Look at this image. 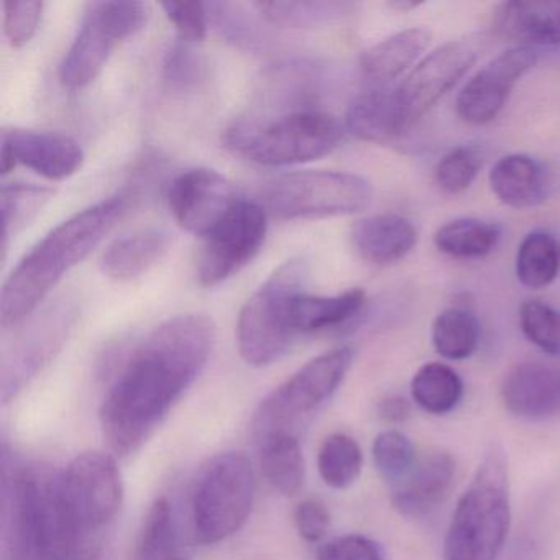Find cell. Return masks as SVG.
<instances>
[{"label":"cell","mask_w":560,"mask_h":560,"mask_svg":"<svg viewBox=\"0 0 560 560\" xmlns=\"http://www.w3.org/2000/svg\"><path fill=\"white\" fill-rule=\"evenodd\" d=\"M215 326L206 314L160 324L130 353L100 408L101 429L114 454H136L168 418L208 365Z\"/></svg>","instance_id":"6da1fadb"},{"label":"cell","mask_w":560,"mask_h":560,"mask_svg":"<svg viewBox=\"0 0 560 560\" xmlns=\"http://www.w3.org/2000/svg\"><path fill=\"white\" fill-rule=\"evenodd\" d=\"M127 195L103 199L71 215L38 242L9 275L0 296V326L9 330L37 311L65 273L84 260L129 209Z\"/></svg>","instance_id":"7a4b0ae2"},{"label":"cell","mask_w":560,"mask_h":560,"mask_svg":"<svg viewBox=\"0 0 560 560\" xmlns=\"http://www.w3.org/2000/svg\"><path fill=\"white\" fill-rule=\"evenodd\" d=\"M511 529L510 465L500 444L485 452L445 533L444 560H497Z\"/></svg>","instance_id":"3957f363"},{"label":"cell","mask_w":560,"mask_h":560,"mask_svg":"<svg viewBox=\"0 0 560 560\" xmlns=\"http://www.w3.org/2000/svg\"><path fill=\"white\" fill-rule=\"evenodd\" d=\"M12 533L27 560H90L94 540L71 516L60 490V474L21 470L12 480Z\"/></svg>","instance_id":"277c9868"},{"label":"cell","mask_w":560,"mask_h":560,"mask_svg":"<svg viewBox=\"0 0 560 560\" xmlns=\"http://www.w3.org/2000/svg\"><path fill=\"white\" fill-rule=\"evenodd\" d=\"M342 124L319 109L248 117L225 132L231 152L264 166H290L329 155L342 142Z\"/></svg>","instance_id":"5b68a950"},{"label":"cell","mask_w":560,"mask_h":560,"mask_svg":"<svg viewBox=\"0 0 560 560\" xmlns=\"http://www.w3.org/2000/svg\"><path fill=\"white\" fill-rule=\"evenodd\" d=\"M310 261L294 257L284 261L267 281L252 294L238 314V353L248 365H271L290 352L300 337L291 326L294 298L306 291Z\"/></svg>","instance_id":"8992f818"},{"label":"cell","mask_w":560,"mask_h":560,"mask_svg":"<svg viewBox=\"0 0 560 560\" xmlns=\"http://www.w3.org/2000/svg\"><path fill=\"white\" fill-rule=\"evenodd\" d=\"M372 185L352 173L298 172L261 185L258 205L287 221L357 214L372 205Z\"/></svg>","instance_id":"52a82bcc"},{"label":"cell","mask_w":560,"mask_h":560,"mask_svg":"<svg viewBox=\"0 0 560 560\" xmlns=\"http://www.w3.org/2000/svg\"><path fill=\"white\" fill-rule=\"evenodd\" d=\"M254 498V467L247 455L225 452L212 458L192 493L196 542L211 546L238 533L250 516Z\"/></svg>","instance_id":"ba28073f"},{"label":"cell","mask_w":560,"mask_h":560,"mask_svg":"<svg viewBox=\"0 0 560 560\" xmlns=\"http://www.w3.org/2000/svg\"><path fill=\"white\" fill-rule=\"evenodd\" d=\"M353 360L355 349L342 346L320 353L301 366L261 401L254 419L258 438H267L273 432H293L294 422L313 415L336 395L352 369Z\"/></svg>","instance_id":"9c48e42d"},{"label":"cell","mask_w":560,"mask_h":560,"mask_svg":"<svg viewBox=\"0 0 560 560\" xmlns=\"http://www.w3.org/2000/svg\"><path fill=\"white\" fill-rule=\"evenodd\" d=\"M142 2H91L77 38L60 67L61 84L68 90L90 86L122 42L139 34L147 24Z\"/></svg>","instance_id":"30bf717a"},{"label":"cell","mask_w":560,"mask_h":560,"mask_svg":"<svg viewBox=\"0 0 560 560\" xmlns=\"http://www.w3.org/2000/svg\"><path fill=\"white\" fill-rule=\"evenodd\" d=\"M60 490L80 529L94 540L113 523L124 501V481L113 455L83 452L60 474Z\"/></svg>","instance_id":"8fae6325"},{"label":"cell","mask_w":560,"mask_h":560,"mask_svg":"<svg viewBox=\"0 0 560 560\" xmlns=\"http://www.w3.org/2000/svg\"><path fill=\"white\" fill-rule=\"evenodd\" d=\"M268 214L258 202L238 199L231 211L202 237L198 260L199 283L206 288L224 283L250 264L264 247Z\"/></svg>","instance_id":"7c38bea8"},{"label":"cell","mask_w":560,"mask_h":560,"mask_svg":"<svg viewBox=\"0 0 560 560\" xmlns=\"http://www.w3.org/2000/svg\"><path fill=\"white\" fill-rule=\"evenodd\" d=\"M475 61L477 51L468 42H451L419 61L401 83L395 84L405 133L467 74Z\"/></svg>","instance_id":"4fadbf2b"},{"label":"cell","mask_w":560,"mask_h":560,"mask_svg":"<svg viewBox=\"0 0 560 560\" xmlns=\"http://www.w3.org/2000/svg\"><path fill=\"white\" fill-rule=\"evenodd\" d=\"M534 50L513 47L481 68L458 93L455 109L464 122L485 126L503 110L513 88L536 65Z\"/></svg>","instance_id":"5bb4252c"},{"label":"cell","mask_w":560,"mask_h":560,"mask_svg":"<svg viewBox=\"0 0 560 560\" xmlns=\"http://www.w3.org/2000/svg\"><path fill=\"white\" fill-rule=\"evenodd\" d=\"M166 199L179 228L205 237L241 198L221 173L192 168L173 179Z\"/></svg>","instance_id":"9a60e30c"},{"label":"cell","mask_w":560,"mask_h":560,"mask_svg":"<svg viewBox=\"0 0 560 560\" xmlns=\"http://www.w3.org/2000/svg\"><path fill=\"white\" fill-rule=\"evenodd\" d=\"M0 159L2 176L24 165L50 182H63L80 172L84 152L77 140L63 133L5 129Z\"/></svg>","instance_id":"2e32d148"},{"label":"cell","mask_w":560,"mask_h":560,"mask_svg":"<svg viewBox=\"0 0 560 560\" xmlns=\"http://www.w3.org/2000/svg\"><path fill=\"white\" fill-rule=\"evenodd\" d=\"M501 402L514 418L546 421L560 416V366L526 362L501 383Z\"/></svg>","instance_id":"e0dca14e"},{"label":"cell","mask_w":560,"mask_h":560,"mask_svg":"<svg viewBox=\"0 0 560 560\" xmlns=\"http://www.w3.org/2000/svg\"><path fill=\"white\" fill-rule=\"evenodd\" d=\"M455 468V458L448 452H429L418 457L408 475L389 487L393 508L409 520L429 516L448 497Z\"/></svg>","instance_id":"ac0fdd59"},{"label":"cell","mask_w":560,"mask_h":560,"mask_svg":"<svg viewBox=\"0 0 560 560\" xmlns=\"http://www.w3.org/2000/svg\"><path fill=\"white\" fill-rule=\"evenodd\" d=\"M493 25L516 47H560V2H504L494 12Z\"/></svg>","instance_id":"d6986e66"},{"label":"cell","mask_w":560,"mask_h":560,"mask_svg":"<svg viewBox=\"0 0 560 560\" xmlns=\"http://www.w3.org/2000/svg\"><path fill=\"white\" fill-rule=\"evenodd\" d=\"M352 242L363 260L385 267L411 254L418 244V229L399 214L370 215L355 222Z\"/></svg>","instance_id":"ffe728a7"},{"label":"cell","mask_w":560,"mask_h":560,"mask_svg":"<svg viewBox=\"0 0 560 560\" xmlns=\"http://www.w3.org/2000/svg\"><path fill=\"white\" fill-rule=\"evenodd\" d=\"M431 32L408 28L373 45L360 58V73L366 88L389 86L401 77L431 44Z\"/></svg>","instance_id":"44dd1931"},{"label":"cell","mask_w":560,"mask_h":560,"mask_svg":"<svg viewBox=\"0 0 560 560\" xmlns=\"http://www.w3.org/2000/svg\"><path fill=\"white\" fill-rule=\"evenodd\" d=\"M346 126L357 139L378 145H388L405 136L396 104L395 84L366 88L350 104Z\"/></svg>","instance_id":"7402d4cb"},{"label":"cell","mask_w":560,"mask_h":560,"mask_svg":"<svg viewBox=\"0 0 560 560\" xmlns=\"http://www.w3.org/2000/svg\"><path fill=\"white\" fill-rule=\"evenodd\" d=\"M490 186L503 205L527 209L546 201L549 176L533 156L514 153L494 163L490 172Z\"/></svg>","instance_id":"603a6c76"},{"label":"cell","mask_w":560,"mask_h":560,"mask_svg":"<svg viewBox=\"0 0 560 560\" xmlns=\"http://www.w3.org/2000/svg\"><path fill=\"white\" fill-rule=\"evenodd\" d=\"M170 234L163 229H145L114 241L101 257V270L110 280H136L162 260L168 252Z\"/></svg>","instance_id":"cb8c5ba5"},{"label":"cell","mask_w":560,"mask_h":560,"mask_svg":"<svg viewBox=\"0 0 560 560\" xmlns=\"http://www.w3.org/2000/svg\"><path fill=\"white\" fill-rule=\"evenodd\" d=\"M365 304L366 294L360 288H352L334 296H314L303 291L294 298L291 326L298 337L334 329L355 319Z\"/></svg>","instance_id":"d4e9b609"},{"label":"cell","mask_w":560,"mask_h":560,"mask_svg":"<svg viewBox=\"0 0 560 560\" xmlns=\"http://www.w3.org/2000/svg\"><path fill=\"white\" fill-rule=\"evenodd\" d=\"M319 80V70L310 61L278 65L265 81L264 100L281 114L316 109Z\"/></svg>","instance_id":"484cf974"},{"label":"cell","mask_w":560,"mask_h":560,"mask_svg":"<svg viewBox=\"0 0 560 560\" xmlns=\"http://www.w3.org/2000/svg\"><path fill=\"white\" fill-rule=\"evenodd\" d=\"M261 442V471L280 493L296 494L306 477L303 448L293 432H273Z\"/></svg>","instance_id":"4316f807"},{"label":"cell","mask_w":560,"mask_h":560,"mask_svg":"<svg viewBox=\"0 0 560 560\" xmlns=\"http://www.w3.org/2000/svg\"><path fill=\"white\" fill-rule=\"evenodd\" d=\"M412 401L432 416L454 411L464 398V382L447 363L429 362L412 376Z\"/></svg>","instance_id":"83f0119b"},{"label":"cell","mask_w":560,"mask_h":560,"mask_svg":"<svg viewBox=\"0 0 560 560\" xmlns=\"http://www.w3.org/2000/svg\"><path fill=\"white\" fill-rule=\"evenodd\" d=\"M252 8L260 14L265 21L283 28L323 27L340 21L349 14L352 5L346 2H324V0H273V2H254Z\"/></svg>","instance_id":"f1b7e54d"},{"label":"cell","mask_w":560,"mask_h":560,"mask_svg":"<svg viewBox=\"0 0 560 560\" xmlns=\"http://www.w3.org/2000/svg\"><path fill=\"white\" fill-rule=\"evenodd\" d=\"M480 323L470 311L448 307L432 324V346L445 360L470 359L480 346Z\"/></svg>","instance_id":"f546056e"},{"label":"cell","mask_w":560,"mask_h":560,"mask_svg":"<svg viewBox=\"0 0 560 560\" xmlns=\"http://www.w3.org/2000/svg\"><path fill=\"white\" fill-rule=\"evenodd\" d=\"M498 225L480 219H457L438 229L434 244L454 258H480L490 255L500 242Z\"/></svg>","instance_id":"4dcf8cb0"},{"label":"cell","mask_w":560,"mask_h":560,"mask_svg":"<svg viewBox=\"0 0 560 560\" xmlns=\"http://www.w3.org/2000/svg\"><path fill=\"white\" fill-rule=\"evenodd\" d=\"M560 271V245L546 232H530L516 255V277L530 290L549 287Z\"/></svg>","instance_id":"1f68e13d"},{"label":"cell","mask_w":560,"mask_h":560,"mask_svg":"<svg viewBox=\"0 0 560 560\" xmlns=\"http://www.w3.org/2000/svg\"><path fill=\"white\" fill-rule=\"evenodd\" d=\"M362 468V447L352 435L334 432L324 439L317 452V471L327 487L347 490L359 480Z\"/></svg>","instance_id":"d6a6232c"},{"label":"cell","mask_w":560,"mask_h":560,"mask_svg":"<svg viewBox=\"0 0 560 560\" xmlns=\"http://www.w3.org/2000/svg\"><path fill=\"white\" fill-rule=\"evenodd\" d=\"M54 191L28 183H9L0 191L2 211V252L8 254L12 238L18 237L32 219L50 201Z\"/></svg>","instance_id":"836d02e7"},{"label":"cell","mask_w":560,"mask_h":560,"mask_svg":"<svg viewBox=\"0 0 560 560\" xmlns=\"http://www.w3.org/2000/svg\"><path fill=\"white\" fill-rule=\"evenodd\" d=\"M175 544V521L168 498L160 497L147 511L137 540L136 560H170Z\"/></svg>","instance_id":"e575fe53"},{"label":"cell","mask_w":560,"mask_h":560,"mask_svg":"<svg viewBox=\"0 0 560 560\" xmlns=\"http://www.w3.org/2000/svg\"><path fill=\"white\" fill-rule=\"evenodd\" d=\"M209 24L234 47L255 51L264 45L260 25L244 5L235 2H209Z\"/></svg>","instance_id":"d590c367"},{"label":"cell","mask_w":560,"mask_h":560,"mask_svg":"<svg viewBox=\"0 0 560 560\" xmlns=\"http://www.w3.org/2000/svg\"><path fill=\"white\" fill-rule=\"evenodd\" d=\"M372 455L376 470L389 487L402 480L418 460L411 439L398 429L380 432L373 441Z\"/></svg>","instance_id":"8d00e7d4"},{"label":"cell","mask_w":560,"mask_h":560,"mask_svg":"<svg viewBox=\"0 0 560 560\" xmlns=\"http://www.w3.org/2000/svg\"><path fill=\"white\" fill-rule=\"evenodd\" d=\"M520 327L524 337L547 355L560 357V310L530 300L520 307Z\"/></svg>","instance_id":"74e56055"},{"label":"cell","mask_w":560,"mask_h":560,"mask_svg":"<svg viewBox=\"0 0 560 560\" xmlns=\"http://www.w3.org/2000/svg\"><path fill=\"white\" fill-rule=\"evenodd\" d=\"M201 55L185 40L175 42L163 58V81L173 93H188L205 80Z\"/></svg>","instance_id":"f35d334b"},{"label":"cell","mask_w":560,"mask_h":560,"mask_svg":"<svg viewBox=\"0 0 560 560\" xmlns=\"http://www.w3.org/2000/svg\"><path fill=\"white\" fill-rule=\"evenodd\" d=\"M481 153L474 147H457L442 156L434 170L435 183L447 195H458L470 188L480 172Z\"/></svg>","instance_id":"ab89813d"},{"label":"cell","mask_w":560,"mask_h":560,"mask_svg":"<svg viewBox=\"0 0 560 560\" xmlns=\"http://www.w3.org/2000/svg\"><path fill=\"white\" fill-rule=\"evenodd\" d=\"M45 4L42 0L4 2V32L14 48L25 47L40 27Z\"/></svg>","instance_id":"60d3db41"},{"label":"cell","mask_w":560,"mask_h":560,"mask_svg":"<svg viewBox=\"0 0 560 560\" xmlns=\"http://www.w3.org/2000/svg\"><path fill=\"white\" fill-rule=\"evenodd\" d=\"M162 9L168 21L175 25L179 40L188 42V44L205 40L208 28L211 27L208 4L205 2H163Z\"/></svg>","instance_id":"b9f144b4"},{"label":"cell","mask_w":560,"mask_h":560,"mask_svg":"<svg viewBox=\"0 0 560 560\" xmlns=\"http://www.w3.org/2000/svg\"><path fill=\"white\" fill-rule=\"evenodd\" d=\"M317 560H385V553L370 537L347 534L324 544L317 552Z\"/></svg>","instance_id":"7bdbcfd3"},{"label":"cell","mask_w":560,"mask_h":560,"mask_svg":"<svg viewBox=\"0 0 560 560\" xmlns=\"http://www.w3.org/2000/svg\"><path fill=\"white\" fill-rule=\"evenodd\" d=\"M294 526L306 542H320L329 533L330 513L319 500H306L294 511Z\"/></svg>","instance_id":"ee69618b"},{"label":"cell","mask_w":560,"mask_h":560,"mask_svg":"<svg viewBox=\"0 0 560 560\" xmlns=\"http://www.w3.org/2000/svg\"><path fill=\"white\" fill-rule=\"evenodd\" d=\"M411 402L398 395L385 396L376 405V418L388 425L405 424L411 418Z\"/></svg>","instance_id":"f6af8a7d"},{"label":"cell","mask_w":560,"mask_h":560,"mask_svg":"<svg viewBox=\"0 0 560 560\" xmlns=\"http://www.w3.org/2000/svg\"><path fill=\"white\" fill-rule=\"evenodd\" d=\"M389 5H392L393 9H396V11L405 12L411 11V9H416L421 4H416V2H393V4Z\"/></svg>","instance_id":"bcb514c9"},{"label":"cell","mask_w":560,"mask_h":560,"mask_svg":"<svg viewBox=\"0 0 560 560\" xmlns=\"http://www.w3.org/2000/svg\"><path fill=\"white\" fill-rule=\"evenodd\" d=\"M170 560H185V559H179V557H173V559H170Z\"/></svg>","instance_id":"7dc6e473"}]
</instances>
